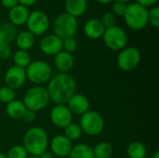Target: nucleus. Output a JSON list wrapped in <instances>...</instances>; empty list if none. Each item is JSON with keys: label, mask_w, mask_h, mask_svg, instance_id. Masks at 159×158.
<instances>
[{"label": "nucleus", "mask_w": 159, "mask_h": 158, "mask_svg": "<svg viewBox=\"0 0 159 158\" xmlns=\"http://www.w3.org/2000/svg\"><path fill=\"white\" fill-rule=\"evenodd\" d=\"M50 101L56 104H66L69 99L75 93V79L65 73H58L51 76L47 88Z\"/></svg>", "instance_id": "f257e3e1"}, {"label": "nucleus", "mask_w": 159, "mask_h": 158, "mask_svg": "<svg viewBox=\"0 0 159 158\" xmlns=\"http://www.w3.org/2000/svg\"><path fill=\"white\" fill-rule=\"evenodd\" d=\"M49 142L45 129L39 127H33L27 129L22 138V146L28 155L39 156L48 150Z\"/></svg>", "instance_id": "f03ea898"}, {"label": "nucleus", "mask_w": 159, "mask_h": 158, "mask_svg": "<svg viewBox=\"0 0 159 158\" xmlns=\"http://www.w3.org/2000/svg\"><path fill=\"white\" fill-rule=\"evenodd\" d=\"M126 25L134 31L144 29L148 24V9L136 2L127 5L123 15Z\"/></svg>", "instance_id": "7ed1b4c3"}, {"label": "nucleus", "mask_w": 159, "mask_h": 158, "mask_svg": "<svg viewBox=\"0 0 159 158\" xmlns=\"http://www.w3.org/2000/svg\"><path fill=\"white\" fill-rule=\"evenodd\" d=\"M50 102L47 88L42 86H33L28 88L23 96L22 102L26 109L38 112L45 109Z\"/></svg>", "instance_id": "20e7f679"}, {"label": "nucleus", "mask_w": 159, "mask_h": 158, "mask_svg": "<svg viewBox=\"0 0 159 158\" xmlns=\"http://www.w3.org/2000/svg\"><path fill=\"white\" fill-rule=\"evenodd\" d=\"M26 78L34 84V86H41L48 83L53 75L51 66L45 61L34 60L25 68Z\"/></svg>", "instance_id": "39448f33"}, {"label": "nucleus", "mask_w": 159, "mask_h": 158, "mask_svg": "<svg viewBox=\"0 0 159 158\" xmlns=\"http://www.w3.org/2000/svg\"><path fill=\"white\" fill-rule=\"evenodd\" d=\"M82 132L88 136H97L101 134L104 129V119L97 111L89 110L80 115L79 124Z\"/></svg>", "instance_id": "423d86ee"}, {"label": "nucleus", "mask_w": 159, "mask_h": 158, "mask_svg": "<svg viewBox=\"0 0 159 158\" xmlns=\"http://www.w3.org/2000/svg\"><path fill=\"white\" fill-rule=\"evenodd\" d=\"M77 19L66 12L58 15L53 22V34L61 39L75 36L77 32Z\"/></svg>", "instance_id": "0eeeda50"}, {"label": "nucleus", "mask_w": 159, "mask_h": 158, "mask_svg": "<svg viewBox=\"0 0 159 158\" xmlns=\"http://www.w3.org/2000/svg\"><path fill=\"white\" fill-rule=\"evenodd\" d=\"M102 38L104 45L114 51H120L126 47L128 44V34L126 31L117 25L105 29Z\"/></svg>", "instance_id": "6e6552de"}, {"label": "nucleus", "mask_w": 159, "mask_h": 158, "mask_svg": "<svg viewBox=\"0 0 159 158\" xmlns=\"http://www.w3.org/2000/svg\"><path fill=\"white\" fill-rule=\"evenodd\" d=\"M141 59V52L137 47H126L118 51L116 64L120 70L124 72H131L139 66Z\"/></svg>", "instance_id": "1a4fd4ad"}, {"label": "nucleus", "mask_w": 159, "mask_h": 158, "mask_svg": "<svg viewBox=\"0 0 159 158\" xmlns=\"http://www.w3.org/2000/svg\"><path fill=\"white\" fill-rule=\"evenodd\" d=\"M49 25L50 22L48 15L41 10H34L33 12H30L26 21L27 31L34 36L44 35L48 32Z\"/></svg>", "instance_id": "9d476101"}, {"label": "nucleus", "mask_w": 159, "mask_h": 158, "mask_svg": "<svg viewBox=\"0 0 159 158\" xmlns=\"http://www.w3.org/2000/svg\"><path fill=\"white\" fill-rule=\"evenodd\" d=\"M49 118L55 127L64 129L73 122V114L66 104H56L49 113Z\"/></svg>", "instance_id": "9b49d317"}, {"label": "nucleus", "mask_w": 159, "mask_h": 158, "mask_svg": "<svg viewBox=\"0 0 159 158\" xmlns=\"http://www.w3.org/2000/svg\"><path fill=\"white\" fill-rule=\"evenodd\" d=\"M39 48L47 56H55L62 50V39L54 34H44L39 42Z\"/></svg>", "instance_id": "f8f14e48"}, {"label": "nucleus", "mask_w": 159, "mask_h": 158, "mask_svg": "<svg viewBox=\"0 0 159 158\" xmlns=\"http://www.w3.org/2000/svg\"><path fill=\"white\" fill-rule=\"evenodd\" d=\"M25 69L18 67L16 65L8 67L5 74L6 86L12 88L13 90L20 88L26 81Z\"/></svg>", "instance_id": "ddd939ff"}, {"label": "nucleus", "mask_w": 159, "mask_h": 158, "mask_svg": "<svg viewBox=\"0 0 159 158\" xmlns=\"http://www.w3.org/2000/svg\"><path fill=\"white\" fill-rule=\"evenodd\" d=\"M48 145L50 147V152L53 154V156L58 157H68L74 146L72 142L61 134L52 138Z\"/></svg>", "instance_id": "4468645a"}, {"label": "nucleus", "mask_w": 159, "mask_h": 158, "mask_svg": "<svg viewBox=\"0 0 159 158\" xmlns=\"http://www.w3.org/2000/svg\"><path fill=\"white\" fill-rule=\"evenodd\" d=\"M66 106L73 115H82L89 110V101L85 95L75 93L67 102Z\"/></svg>", "instance_id": "2eb2a0df"}, {"label": "nucleus", "mask_w": 159, "mask_h": 158, "mask_svg": "<svg viewBox=\"0 0 159 158\" xmlns=\"http://www.w3.org/2000/svg\"><path fill=\"white\" fill-rule=\"evenodd\" d=\"M104 30L105 28L101 22V20L99 18H91L88 20L83 26V31L85 35L92 40H97L102 38Z\"/></svg>", "instance_id": "dca6fc26"}, {"label": "nucleus", "mask_w": 159, "mask_h": 158, "mask_svg": "<svg viewBox=\"0 0 159 158\" xmlns=\"http://www.w3.org/2000/svg\"><path fill=\"white\" fill-rule=\"evenodd\" d=\"M54 66L60 73L68 74L71 71L75 64V59L73 54L68 53L64 50L60 51L54 56Z\"/></svg>", "instance_id": "f3484780"}, {"label": "nucleus", "mask_w": 159, "mask_h": 158, "mask_svg": "<svg viewBox=\"0 0 159 158\" xmlns=\"http://www.w3.org/2000/svg\"><path fill=\"white\" fill-rule=\"evenodd\" d=\"M30 11L28 7L18 4L14 7L10 8L8 11V20L11 24H13L15 27L17 26H22L26 24V21L28 20Z\"/></svg>", "instance_id": "a211bd4d"}, {"label": "nucleus", "mask_w": 159, "mask_h": 158, "mask_svg": "<svg viewBox=\"0 0 159 158\" xmlns=\"http://www.w3.org/2000/svg\"><path fill=\"white\" fill-rule=\"evenodd\" d=\"M65 12L75 18L81 17L88 8V0H65Z\"/></svg>", "instance_id": "6ab92c4d"}, {"label": "nucleus", "mask_w": 159, "mask_h": 158, "mask_svg": "<svg viewBox=\"0 0 159 158\" xmlns=\"http://www.w3.org/2000/svg\"><path fill=\"white\" fill-rule=\"evenodd\" d=\"M14 41L19 49L28 51L34 47L35 42V36L33 35L29 31H22L17 34Z\"/></svg>", "instance_id": "aec40b11"}, {"label": "nucleus", "mask_w": 159, "mask_h": 158, "mask_svg": "<svg viewBox=\"0 0 159 158\" xmlns=\"http://www.w3.org/2000/svg\"><path fill=\"white\" fill-rule=\"evenodd\" d=\"M25 111L26 107L22 101L16 99L8 102L6 106V113L12 119H21Z\"/></svg>", "instance_id": "412c9836"}, {"label": "nucleus", "mask_w": 159, "mask_h": 158, "mask_svg": "<svg viewBox=\"0 0 159 158\" xmlns=\"http://www.w3.org/2000/svg\"><path fill=\"white\" fill-rule=\"evenodd\" d=\"M17 35V28L10 22L0 24V45H10Z\"/></svg>", "instance_id": "4be33fe9"}, {"label": "nucleus", "mask_w": 159, "mask_h": 158, "mask_svg": "<svg viewBox=\"0 0 159 158\" xmlns=\"http://www.w3.org/2000/svg\"><path fill=\"white\" fill-rule=\"evenodd\" d=\"M68 158H94L93 148L86 143H78L73 146Z\"/></svg>", "instance_id": "5701e85b"}, {"label": "nucleus", "mask_w": 159, "mask_h": 158, "mask_svg": "<svg viewBox=\"0 0 159 158\" xmlns=\"http://www.w3.org/2000/svg\"><path fill=\"white\" fill-rule=\"evenodd\" d=\"M114 155V148L110 142H102L93 148L94 158H111Z\"/></svg>", "instance_id": "b1692460"}, {"label": "nucleus", "mask_w": 159, "mask_h": 158, "mask_svg": "<svg viewBox=\"0 0 159 158\" xmlns=\"http://www.w3.org/2000/svg\"><path fill=\"white\" fill-rule=\"evenodd\" d=\"M127 155L129 158H144L147 155V149L143 143L133 142L128 146Z\"/></svg>", "instance_id": "393cba45"}, {"label": "nucleus", "mask_w": 159, "mask_h": 158, "mask_svg": "<svg viewBox=\"0 0 159 158\" xmlns=\"http://www.w3.org/2000/svg\"><path fill=\"white\" fill-rule=\"evenodd\" d=\"M31 61H32V58H31V55H30L29 51L18 49L13 54L14 65H16L18 67L25 69L30 64Z\"/></svg>", "instance_id": "a878e982"}, {"label": "nucleus", "mask_w": 159, "mask_h": 158, "mask_svg": "<svg viewBox=\"0 0 159 158\" xmlns=\"http://www.w3.org/2000/svg\"><path fill=\"white\" fill-rule=\"evenodd\" d=\"M64 129V136L70 140L71 142L73 141H77L81 138L83 132L82 129L80 128V126L76 123H71L69 124L66 128L63 129Z\"/></svg>", "instance_id": "bb28decb"}, {"label": "nucleus", "mask_w": 159, "mask_h": 158, "mask_svg": "<svg viewBox=\"0 0 159 158\" xmlns=\"http://www.w3.org/2000/svg\"><path fill=\"white\" fill-rule=\"evenodd\" d=\"M7 158H27L28 153L22 145H14L7 151Z\"/></svg>", "instance_id": "cd10ccee"}, {"label": "nucleus", "mask_w": 159, "mask_h": 158, "mask_svg": "<svg viewBox=\"0 0 159 158\" xmlns=\"http://www.w3.org/2000/svg\"><path fill=\"white\" fill-rule=\"evenodd\" d=\"M15 98H16L15 90H13L12 88L7 86L0 88V102H1L7 104L8 102L14 101Z\"/></svg>", "instance_id": "c85d7f7f"}, {"label": "nucleus", "mask_w": 159, "mask_h": 158, "mask_svg": "<svg viewBox=\"0 0 159 158\" xmlns=\"http://www.w3.org/2000/svg\"><path fill=\"white\" fill-rule=\"evenodd\" d=\"M77 47H78V43L77 40L75 38V36L62 39V50L73 54L77 49Z\"/></svg>", "instance_id": "c756f323"}, {"label": "nucleus", "mask_w": 159, "mask_h": 158, "mask_svg": "<svg viewBox=\"0 0 159 158\" xmlns=\"http://www.w3.org/2000/svg\"><path fill=\"white\" fill-rule=\"evenodd\" d=\"M148 24H151L156 29L159 27V7L157 6L152 7L148 10Z\"/></svg>", "instance_id": "7c9ffc66"}, {"label": "nucleus", "mask_w": 159, "mask_h": 158, "mask_svg": "<svg viewBox=\"0 0 159 158\" xmlns=\"http://www.w3.org/2000/svg\"><path fill=\"white\" fill-rule=\"evenodd\" d=\"M100 20H101V22L102 23V25L104 26L105 29L111 28V27L116 25V17L113 13H111L110 11L103 13Z\"/></svg>", "instance_id": "2f4dec72"}, {"label": "nucleus", "mask_w": 159, "mask_h": 158, "mask_svg": "<svg viewBox=\"0 0 159 158\" xmlns=\"http://www.w3.org/2000/svg\"><path fill=\"white\" fill-rule=\"evenodd\" d=\"M127 5L126 3H122V2H118V1H113L112 5H111V13H113L116 17H123L126 8H127Z\"/></svg>", "instance_id": "473e14b6"}, {"label": "nucleus", "mask_w": 159, "mask_h": 158, "mask_svg": "<svg viewBox=\"0 0 159 158\" xmlns=\"http://www.w3.org/2000/svg\"><path fill=\"white\" fill-rule=\"evenodd\" d=\"M11 55H12V49L10 45L7 44L0 45V59L7 60L8 58H10Z\"/></svg>", "instance_id": "72a5a7b5"}, {"label": "nucleus", "mask_w": 159, "mask_h": 158, "mask_svg": "<svg viewBox=\"0 0 159 158\" xmlns=\"http://www.w3.org/2000/svg\"><path fill=\"white\" fill-rule=\"evenodd\" d=\"M35 118H36V113L32 110L26 109L21 119H23L26 123H33L35 120Z\"/></svg>", "instance_id": "f704fd0d"}, {"label": "nucleus", "mask_w": 159, "mask_h": 158, "mask_svg": "<svg viewBox=\"0 0 159 158\" xmlns=\"http://www.w3.org/2000/svg\"><path fill=\"white\" fill-rule=\"evenodd\" d=\"M157 2H158V0H136V3H138L139 5H141L146 8L155 7Z\"/></svg>", "instance_id": "c9c22d12"}, {"label": "nucleus", "mask_w": 159, "mask_h": 158, "mask_svg": "<svg viewBox=\"0 0 159 158\" xmlns=\"http://www.w3.org/2000/svg\"><path fill=\"white\" fill-rule=\"evenodd\" d=\"M0 2H1V5L5 8H7V9H10L19 4L18 0H0Z\"/></svg>", "instance_id": "e433bc0d"}, {"label": "nucleus", "mask_w": 159, "mask_h": 158, "mask_svg": "<svg viewBox=\"0 0 159 158\" xmlns=\"http://www.w3.org/2000/svg\"><path fill=\"white\" fill-rule=\"evenodd\" d=\"M18 1H19L20 5H22V6L28 7H31V6L34 5L38 0H18Z\"/></svg>", "instance_id": "4c0bfd02"}, {"label": "nucleus", "mask_w": 159, "mask_h": 158, "mask_svg": "<svg viewBox=\"0 0 159 158\" xmlns=\"http://www.w3.org/2000/svg\"><path fill=\"white\" fill-rule=\"evenodd\" d=\"M39 158H54V156L53 154L48 151V150H46L45 152H43L40 156H39Z\"/></svg>", "instance_id": "58836bf2"}, {"label": "nucleus", "mask_w": 159, "mask_h": 158, "mask_svg": "<svg viewBox=\"0 0 159 158\" xmlns=\"http://www.w3.org/2000/svg\"><path fill=\"white\" fill-rule=\"evenodd\" d=\"M98 3L102 4V5H107V4H112L114 0H96Z\"/></svg>", "instance_id": "ea45409f"}, {"label": "nucleus", "mask_w": 159, "mask_h": 158, "mask_svg": "<svg viewBox=\"0 0 159 158\" xmlns=\"http://www.w3.org/2000/svg\"><path fill=\"white\" fill-rule=\"evenodd\" d=\"M152 158H159V152L158 151H157L154 155H153V156Z\"/></svg>", "instance_id": "a19ab883"}, {"label": "nucleus", "mask_w": 159, "mask_h": 158, "mask_svg": "<svg viewBox=\"0 0 159 158\" xmlns=\"http://www.w3.org/2000/svg\"><path fill=\"white\" fill-rule=\"evenodd\" d=\"M114 1H118V2H122V3H126L127 4L129 0H114Z\"/></svg>", "instance_id": "79ce46f5"}, {"label": "nucleus", "mask_w": 159, "mask_h": 158, "mask_svg": "<svg viewBox=\"0 0 159 158\" xmlns=\"http://www.w3.org/2000/svg\"><path fill=\"white\" fill-rule=\"evenodd\" d=\"M0 158H7V156H6V155H5V154L0 153Z\"/></svg>", "instance_id": "37998d69"}, {"label": "nucleus", "mask_w": 159, "mask_h": 158, "mask_svg": "<svg viewBox=\"0 0 159 158\" xmlns=\"http://www.w3.org/2000/svg\"><path fill=\"white\" fill-rule=\"evenodd\" d=\"M27 158H39V156H28Z\"/></svg>", "instance_id": "c03bdc74"}]
</instances>
